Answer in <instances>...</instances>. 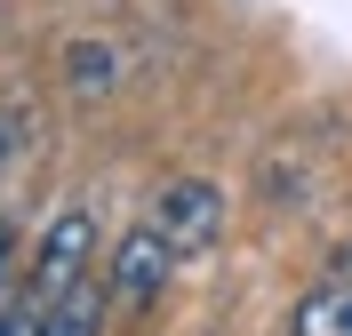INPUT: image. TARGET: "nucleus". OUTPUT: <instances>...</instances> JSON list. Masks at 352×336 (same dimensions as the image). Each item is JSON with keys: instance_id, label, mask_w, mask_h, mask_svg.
I'll use <instances>...</instances> for the list:
<instances>
[{"instance_id": "1", "label": "nucleus", "mask_w": 352, "mask_h": 336, "mask_svg": "<svg viewBox=\"0 0 352 336\" xmlns=\"http://www.w3.org/2000/svg\"><path fill=\"white\" fill-rule=\"evenodd\" d=\"M144 224L168 240L176 265H184V256H208V248L224 240V192L208 177H176V184H160V201H153Z\"/></svg>"}, {"instance_id": "8", "label": "nucleus", "mask_w": 352, "mask_h": 336, "mask_svg": "<svg viewBox=\"0 0 352 336\" xmlns=\"http://www.w3.org/2000/svg\"><path fill=\"white\" fill-rule=\"evenodd\" d=\"M8 256H16V224L0 216V280H8Z\"/></svg>"}, {"instance_id": "5", "label": "nucleus", "mask_w": 352, "mask_h": 336, "mask_svg": "<svg viewBox=\"0 0 352 336\" xmlns=\"http://www.w3.org/2000/svg\"><path fill=\"white\" fill-rule=\"evenodd\" d=\"M104 289L96 280H72L65 296H48L41 304V336H104Z\"/></svg>"}, {"instance_id": "7", "label": "nucleus", "mask_w": 352, "mask_h": 336, "mask_svg": "<svg viewBox=\"0 0 352 336\" xmlns=\"http://www.w3.org/2000/svg\"><path fill=\"white\" fill-rule=\"evenodd\" d=\"M0 336H41V304H32V296H0Z\"/></svg>"}, {"instance_id": "6", "label": "nucleus", "mask_w": 352, "mask_h": 336, "mask_svg": "<svg viewBox=\"0 0 352 336\" xmlns=\"http://www.w3.org/2000/svg\"><path fill=\"white\" fill-rule=\"evenodd\" d=\"M65 80L80 96H104L112 80H120V56H112L104 41H80V48H65Z\"/></svg>"}, {"instance_id": "2", "label": "nucleus", "mask_w": 352, "mask_h": 336, "mask_svg": "<svg viewBox=\"0 0 352 336\" xmlns=\"http://www.w3.org/2000/svg\"><path fill=\"white\" fill-rule=\"evenodd\" d=\"M168 272H176L168 240H160L153 224H129L120 248H112V265H104V304L112 313H153L160 289H168Z\"/></svg>"}, {"instance_id": "3", "label": "nucleus", "mask_w": 352, "mask_h": 336, "mask_svg": "<svg viewBox=\"0 0 352 336\" xmlns=\"http://www.w3.org/2000/svg\"><path fill=\"white\" fill-rule=\"evenodd\" d=\"M88 265H96V216H88V208H65V216L41 232V248H32V280H24V296L48 304V296H65L72 280H88Z\"/></svg>"}, {"instance_id": "4", "label": "nucleus", "mask_w": 352, "mask_h": 336, "mask_svg": "<svg viewBox=\"0 0 352 336\" xmlns=\"http://www.w3.org/2000/svg\"><path fill=\"white\" fill-rule=\"evenodd\" d=\"M288 336H352V272H336V280H320V289L296 296Z\"/></svg>"}, {"instance_id": "9", "label": "nucleus", "mask_w": 352, "mask_h": 336, "mask_svg": "<svg viewBox=\"0 0 352 336\" xmlns=\"http://www.w3.org/2000/svg\"><path fill=\"white\" fill-rule=\"evenodd\" d=\"M0 160H8V128H0Z\"/></svg>"}]
</instances>
